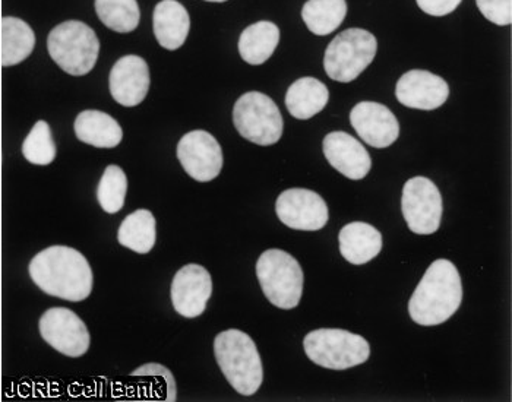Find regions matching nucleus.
Returning <instances> with one entry per match:
<instances>
[{
    "label": "nucleus",
    "instance_id": "nucleus-10",
    "mask_svg": "<svg viewBox=\"0 0 512 402\" xmlns=\"http://www.w3.org/2000/svg\"><path fill=\"white\" fill-rule=\"evenodd\" d=\"M40 335L50 347L63 356H84L91 345V335L77 313L66 307H52L41 315Z\"/></svg>",
    "mask_w": 512,
    "mask_h": 402
},
{
    "label": "nucleus",
    "instance_id": "nucleus-29",
    "mask_svg": "<svg viewBox=\"0 0 512 402\" xmlns=\"http://www.w3.org/2000/svg\"><path fill=\"white\" fill-rule=\"evenodd\" d=\"M477 8L486 20L505 27L512 22V0H476Z\"/></svg>",
    "mask_w": 512,
    "mask_h": 402
},
{
    "label": "nucleus",
    "instance_id": "nucleus-20",
    "mask_svg": "<svg viewBox=\"0 0 512 402\" xmlns=\"http://www.w3.org/2000/svg\"><path fill=\"white\" fill-rule=\"evenodd\" d=\"M74 129L79 141L96 148H115L123 139L118 120L100 110L79 113Z\"/></svg>",
    "mask_w": 512,
    "mask_h": 402
},
{
    "label": "nucleus",
    "instance_id": "nucleus-14",
    "mask_svg": "<svg viewBox=\"0 0 512 402\" xmlns=\"http://www.w3.org/2000/svg\"><path fill=\"white\" fill-rule=\"evenodd\" d=\"M350 122L360 138L374 148L393 145L400 135V123L384 104L363 101L350 113Z\"/></svg>",
    "mask_w": 512,
    "mask_h": 402
},
{
    "label": "nucleus",
    "instance_id": "nucleus-6",
    "mask_svg": "<svg viewBox=\"0 0 512 402\" xmlns=\"http://www.w3.org/2000/svg\"><path fill=\"white\" fill-rule=\"evenodd\" d=\"M311 362L330 370H347L368 362L371 345L362 335L344 329L322 328L309 332L303 340Z\"/></svg>",
    "mask_w": 512,
    "mask_h": 402
},
{
    "label": "nucleus",
    "instance_id": "nucleus-9",
    "mask_svg": "<svg viewBox=\"0 0 512 402\" xmlns=\"http://www.w3.org/2000/svg\"><path fill=\"white\" fill-rule=\"evenodd\" d=\"M401 211L413 233L420 236L434 234L441 226V192L428 177H413L404 185Z\"/></svg>",
    "mask_w": 512,
    "mask_h": 402
},
{
    "label": "nucleus",
    "instance_id": "nucleus-27",
    "mask_svg": "<svg viewBox=\"0 0 512 402\" xmlns=\"http://www.w3.org/2000/svg\"><path fill=\"white\" fill-rule=\"evenodd\" d=\"M128 192V177L116 164H110L104 170L97 188V201L107 214H118L125 207Z\"/></svg>",
    "mask_w": 512,
    "mask_h": 402
},
{
    "label": "nucleus",
    "instance_id": "nucleus-21",
    "mask_svg": "<svg viewBox=\"0 0 512 402\" xmlns=\"http://www.w3.org/2000/svg\"><path fill=\"white\" fill-rule=\"evenodd\" d=\"M328 100L330 91L327 85L311 77L297 79L286 94L287 110L299 120H308L321 113Z\"/></svg>",
    "mask_w": 512,
    "mask_h": 402
},
{
    "label": "nucleus",
    "instance_id": "nucleus-19",
    "mask_svg": "<svg viewBox=\"0 0 512 402\" xmlns=\"http://www.w3.org/2000/svg\"><path fill=\"white\" fill-rule=\"evenodd\" d=\"M340 252L347 262L363 265L376 258L382 249V234L362 221L347 224L338 234Z\"/></svg>",
    "mask_w": 512,
    "mask_h": 402
},
{
    "label": "nucleus",
    "instance_id": "nucleus-24",
    "mask_svg": "<svg viewBox=\"0 0 512 402\" xmlns=\"http://www.w3.org/2000/svg\"><path fill=\"white\" fill-rule=\"evenodd\" d=\"M120 245L134 252H151L157 240V223L153 212L137 210L129 214L120 224L118 231Z\"/></svg>",
    "mask_w": 512,
    "mask_h": 402
},
{
    "label": "nucleus",
    "instance_id": "nucleus-30",
    "mask_svg": "<svg viewBox=\"0 0 512 402\" xmlns=\"http://www.w3.org/2000/svg\"><path fill=\"white\" fill-rule=\"evenodd\" d=\"M132 376H151V378H161L166 385V400H178V389H176V381L173 373L167 369L166 366L160 363H147L144 366L138 367L137 370L131 373Z\"/></svg>",
    "mask_w": 512,
    "mask_h": 402
},
{
    "label": "nucleus",
    "instance_id": "nucleus-8",
    "mask_svg": "<svg viewBox=\"0 0 512 402\" xmlns=\"http://www.w3.org/2000/svg\"><path fill=\"white\" fill-rule=\"evenodd\" d=\"M237 132L261 147L277 144L283 135L284 122L277 104L258 91L243 94L233 109Z\"/></svg>",
    "mask_w": 512,
    "mask_h": 402
},
{
    "label": "nucleus",
    "instance_id": "nucleus-16",
    "mask_svg": "<svg viewBox=\"0 0 512 402\" xmlns=\"http://www.w3.org/2000/svg\"><path fill=\"white\" fill-rule=\"evenodd\" d=\"M109 85L112 97L120 106H139L150 90L148 63L139 56H123L110 71Z\"/></svg>",
    "mask_w": 512,
    "mask_h": 402
},
{
    "label": "nucleus",
    "instance_id": "nucleus-12",
    "mask_svg": "<svg viewBox=\"0 0 512 402\" xmlns=\"http://www.w3.org/2000/svg\"><path fill=\"white\" fill-rule=\"evenodd\" d=\"M178 158L183 170L201 183L216 179L223 169V150L207 131L183 135L178 144Z\"/></svg>",
    "mask_w": 512,
    "mask_h": 402
},
{
    "label": "nucleus",
    "instance_id": "nucleus-25",
    "mask_svg": "<svg viewBox=\"0 0 512 402\" xmlns=\"http://www.w3.org/2000/svg\"><path fill=\"white\" fill-rule=\"evenodd\" d=\"M347 15L346 0H308L302 9L306 27L315 36H330Z\"/></svg>",
    "mask_w": 512,
    "mask_h": 402
},
{
    "label": "nucleus",
    "instance_id": "nucleus-5",
    "mask_svg": "<svg viewBox=\"0 0 512 402\" xmlns=\"http://www.w3.org/2000/svg\"><path fill=\"white\" fill-rule=\"evenodd\" d=\"M256 277L271 305L295 309L302 299V267L290 253L280 249L265 250L256 262Z\"/></svg>",
    "mask_w": 512,
    "mask_h": 402
},
{
    "label": "nucleus",
    "instance_id": "nucleus-15",
    "mask_svg": "<svg viewBox=\"0 0 512 402\" xmlns=\"http://www.w3.org/2000/svg\"><path fill=\"white\" fill-rule=\"evenodd\" d=\"M395 96L409 109L435 110L450 97V87L444 78L414 69L398 79Z\"/></svg>",
    "mask_w": 512,
    "mask_h": 402
},
{
    "label": "nucleus",
    "instance_id": "nucleus-17",
    "mask_svg": "<svg viewBox=\"0 0 512 402\" xmlns=\"http://www.w3.org/2000/svg\"><path fill=\"white\" fill-rule=\"evenodd\" d=\"M324 155L328 163L347 179L362 180L372 169L371 155L346 132H331L324 139Z\"/></svg>",
    "mask_w": 512,
    "mask_h": 402
},
{
    "label": "nucleus",
    "instance_id": "nucleus-28",
    "mask_svg": "<svg viewBox=\"0 0 512 402\" xmlns=\"http://www.w3.org/2000/svg\"><path fill=\"white\" fill-rule=\"evenodd\" d=\"M22 154L34 166H49L56 158V144L46 120H39L22 144Z\"/></svg>",
    "mask_w": 512,
    "mask_h": 402
},
{
    "label": "nucleus",
    "instance_id": "nucleus-31",
    "mask_svg": "<svg viewBox=\"0 0 512 402\" xmlns=\"http://www.w3.org/2000/svg\"><path fill=\"white\" fill-rule=\"evenodd\" d=\"M419 8L432 17H445L460 6L463 0H416Z\"/></svg>",
    "mask_w": 512,
    "mask_h": 402
},
{
    "label": "nucleus",
    "instance_id": "nucleus-13",
    "mask_svg": "<svg viewBox=\"0 0 512 402\" xmlns=\"http://www.w3.org/2000/svg\"><path fill=\"white\" fill-rule=\"evenodd\" d=\"M213 294V280L208 269L197 264L185 265L176 272L172 283V303L183 318H198L207 309Z\"/></svg>",
    "mask_w": 512,
    "mask_h": 402
},
{
    "label": "nucleus",
    "instance_id": "nucleus-4",
    "mask_svg": "<svg viewBox=\"0 0 512 402\" xmlns=\"http://www.w3.org/2000/svg\"><path fill=\"white\" fill-rule=\"evenodd\" d=\"M47 49L62 71L72 77H82L96 66L100 41L93 28L84 22L66 21L50 31Z\"/></svg>",
    "mask_w": 512,
    "mask_h": 402
},
{
    "label": "nucleus",
    "instance_id": "nucleus-7",
    "mask_svg": "<svg viewBox=\"0 0 512 402\" xmlns=\"http://www.w3.org/2000/svg\"><path fill=\"white\" fill-rule=\"evenodd\" d=\"M378 41L362 28L338 34L325 50L324 68L328 77L343 84L355 81L374 62Z\"/></svg>",
    "mask_w": 512,
    "mask_h": 402
},
{
    "label": "nucleus",
    "instance_id": "nucleus-18",
    "mask_svg": "<svg viewBox=\"0 0 512 402\" xmlns=\"http://www.w3.org/2000/svg\"><path fill=\"white\" fill-rule=\"evenodd\" d=\"M154 36L166 50H178L188 39L191 18L178 0H161L153 15Z\"/></svg>",
    "mask_w": 512,
    "mask_h": 402
},
{
    "label": "nucleus",
    "instance_id": "nucleus-2",
    "mask_svg": "<svg viewBox=\"0 0 512 402\" xmlns=\"http://www.w3.org/2000/svg\"><path fill=\"white\" fill-rule=\"evenodd\" d=\"M463 302L460 272L448 259H438L423 275L409 302L416 324L436 326L447 322Z\"/></svg>",
    "mask_w": 512,
    "mask_h": 402
},
{
    "label": "nucleus",
    "instance_id": "nucleus-32",
    "mask_svg": "<svg viewBox=\"0 0 512 402\" xmlns=\"http://www.w3.org/2000/svg\"><path fill=\"white\" fill-rule=\"evenodd\" d=\"M205 2L223 3L227 2V0H205Z\"/></svg>",
    "mask_w": 512,
    "mask_h": 402
},
{
    "label": "nucleus",
    "instance_id": "nucleus-3",
    "mask_svg": "<svg viewBox=\"0 0 512 402\" xmlns=\"http://www.w3.org/2000/svg\"><path fill=\"white\" fill-rule=\"evenodd\" d=\"M214 354L221 372L236 392L251 397L261 388L264 367L256 344L240 329H227L214 340Z\"/></svg>",
    "mask_w": 512,
    "mask_h": 402
},
{
    "label": "nucleus",
    "instance_id": "nucleus-22",
    "mask_svg": "<svg viewBox=\"0 0 512 402\" xmlns=\"http://www.w3.org/2000/svg\"><path fill=\"white\" fill-rule=\"evenodd\" d=\"M0 40V60L3 66H15L24 62L36 46L33 28L15 17H6L0 21Z\"/></svg>",
    "mask_w": 512,
    "mask_h": 402
},
{
    "label": "nucleus",
    "instance_id": "nucleus-23",
    "mask_svg": "<svg viewBox=\"0 0 512 402\" xmlns=\"http://www.w3.org/2000/svg\"><path fill=\"white\" fill-rule=\"evenodd\" d=\"M280 43V28L270 21L249 25L239 39V53L249 65H262L276 52Z\"/></svg>",
    "mask_w": 512,
    "mask_h": 402
},
{
    "label": "nucleus",
    "instance_id": "nucleus-11",
    "mask_svg": "<svg viewBox=\"0 0 512 402\" xmlns=\"http://www.w3.org/2000/svg\"><path fill=\"white\" fill-rule=\"evenodd\" d=\"M276 212L281 223L293 230H321L330 220L327 202L309 189L293 188L281 193Z\"/></svg>",
    "mask_w": 512,
    "mask_h": 402
},
{
    "label": "nucleus",
    "instance_id": "nucleus-26",
    "mask_svg": "<svg viewBox=\"0 0 512 402\" xmlns=\"http://www.w3.org/2000/svg\"><path fill=\"white\" fill-rule=\"evenodd\" d=\"M96 12L100 21L116 33H132L141 20L137 0H96Z\"/></svg>",
    "mask_w": 512,
    "mask_h": 402
},
{
    "label": "nucleus",
    "instance_id": "nucleus-1",
    "mask_svg": "<svg viewBox=\"0 0 512 402\" xmlns=\"http://www.w3.org/2000/svg\"><path fill=\"white\" fill-rule=\"evenodd\" d=\"M30 277L43 293L68 302H82L93 291L90 262L69 246H50L30 262Z\"/></svg>",
    "mask_w": 512,
    "mask_h": 402
}]
</instances>
